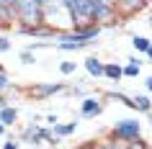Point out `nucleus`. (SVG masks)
I'll use <instances>...</instances> for the list:
<instances>
[{"mask_svg": "<svg viewBox=\"0 0 152 149\" xmlns=\"http://www.w3.org/2000/svg\"><path fill=\"white\" fill-rule=\"evenodd\" d=\"M106 136H111V139L121 141V144L137 141V139H142V121H139V116L119 118V121H113V124H111V129H108Z\"/></svg>", "mask_w": 152, "mask_h": 149, "instance_id": "nucleus-1", "label": "nucleus"}, {"mask_svg": "<svg viewBox=\"0 0 152 149\" xmlns=\"http://www.w3.org/2000/svg\"><path fill=\"white\" fill-rule=\"evenodd\" d=\"M16 23L39 26L44 23V0H21L16 13Z\"/></svg>", "mask_w": 152, "mask_h": 149, "instance_id": "nucleus-2", "label": "nucleus"}, {"mask_svg": "<svg viewBox=\"0 0 152 149\" xmlns=\"http://www.w3.org/2000/svg\"><path fill=\"white\" fill-rule=\"evenodd\" d=\"M67 13L72 18V28L85 23H96L93 21V0H64Z\"/></svg>", "mask_w": 152, "mask_h": 149, "instance_id": "nucleus-3", "label": "nucleus"}, {"mask_svg": "<svg viewBox=\"0 0 152 149\" xmlns=\"http://www.w3.org/2000/svg\"><path fill=\"white\" fill-rule=\"evenodd\" d=\"M49 136H52V126H41V124H34L31 121L26 129H21L18 141L21 144H28V147H44Z\"/></svg>", "mask_w": 152, "mask_h": 149, "instance_id": "nucleus-4", "label": "nucleus"}, {"mask_svg": "<svg viewBox=\"0 0 152 149\" xmlns=\"http://www.w3.org/2000/svg\"><path fill=\"white\" fill-rule=\"evenodd\" d=\"M106 110V98L103 95H85L80 100V105H77V116L83 118V121H96L101 113Z\"/></svg>", "mask_w": 152, "mask_h": 149, "instance_id": "nucleus-5", "label": "nucleus"}, {"mask_svg": "<svg viewBox=\"0 0 152 149\" xmlns=\"http://www.w3.org/2000/svg\"><path fill=\"white\" fill-rule=\"evenodd\" d=\"M67 90H70L67 82H34L26 90V95L34 98V100H49V98H54L59 93H67Z\"/></svg>", "mask_w": 152, "mask_h": 149, "instance_id": "nucleus-6", "label": "nucleus"}, {"mask_svg": "<svg viewBox=\"0 0 152 149\" xmlns=\"http://www.w3.org/2000/svg\"><path fill=\"white\" fill-rule=\"evenodd\" d=\"M13 33L16 36H31V39H57L59 31L52 28L47 23H39V26H23V23H16L13 26Z\"/></svg>", "mask_w": 152, "mask_h": 149, "instance_id": "nucleus-7", "label": "nucleus"}, {"mask_svg": "<svg viewBox=\"0 0 152 149\" xmlns=\"http://www.w3.org/2000/svg\"><path fill=\"white\" fill-rule=\"evenodd\" d=\"M83 70L88 75L90 80H103V70H106V62L103 59H98L96 54H88L83 59Z\"/></svg>", "mask_w": 152, "mask_h": 149, "instance_id": "nucleus-8", "label": "nucleus"}, {"mask_svg": "<svg viewBox=\"0 0 152 149\" xmlns=\"http://www.w3.org/2000/svg\"><path fill=\"white\" fill-rule=\"evenodd\" d=\"M147 3L150 0H116V10H119L121 18H129L134 13H139L142 8H147Z\"/></svg>", "mask_w": 152, "mask_h": 149, "instance_id": "nucleus-9", "label": "nucleus"}, {"mask_svg": "<svg viewBox=\"0 0 152 149\" xmlns=\"http://www.w3.org/2000/svg\"><path fill=\"white\" fill-rule=\"evenodd\" d=\"M142 75V59L139 54H129L124 62V80H137Z\"/></svg>", "mask_w": 152, "mask_h": 149, "instance_id": "nucleus-10", "label": "nucleus"}, {"mask_svg": "<svg viewBox=\"0 0 152 149\" xmlns=\"http://www.w3.org/2000/svg\"><path fill=\"white\" fill-rule=\"evenodd\" d=\"M103 80H108V82H113V85H119L121 80H124V64H121V62H106Z\"/></svg>", "mask_w": 152, "mask_h": 149, "instance_id": "nucleus-11", "label": "nucleus"}, {"mask_svg": "<svg viewBox=\"0 0 152 149\" xmlns=\"http://www.w3.org/2000/svg\"><path fill=\"white\" fill-rule=\"evenodd\" d=\"M77 126H80V118H72V121H64V124H54V126H52V131H54L57 136L67 139V136H72V134L77 131Z\"/></svg>", "mask_w": 152, "mask_h": 149, "instance_id": "nucleus-12", "label": "nucleus"}, {"mask_svg": "<svg viewBox=\"0 0 152 149\" xmlns=\"http://www.w3.org/2000/svg\"><path fill=\"white\" fill-rule=\"evenodd\" d=\"M0 124H5L8 129H13V126L18 124V108L10 103V105H5V108H0Z\"/></svg>", "mask_w": 152, "mask_h": 149, "instance_id": "nucleus-13", "label": "nucleus"}, {"mask_svg": "<svg viewBox=\"0 0 152 149\" xmlns=\"http://www.w3.org/2000/svg\"><path fill=\"white\" fill-rule=\"evenodd\" d=\"M134 98V113H142V116H147V113H152V100L150 95H132Z\"/></svg>", "mask_w": 152, "mask_h": 149, "instance_id": "nucleus-14", "label": "nucleus"}, {"mask_svg": "<svg viewBox=\"0 0 152 149\" xmlns=\"http://www.w3.org/2000/svg\"><path fill=\"white\" fill-rule=\"evenodd\" d=\"M103 98H106V100H116V103H121V105H126V108L134 110V98H132V95H126V93H116V90H108V93H103Z\"/></svg>", "mask_w": 152, "mask_h": 149, "instance_id": "nucleus-15", "label": "nucleus"}, {"mask_svg": "<svg viewBox=\"0 0 152 149\" xmlns=\"http://www.w3.org/2000/svg\"><path fill=\"white\" fill-rule=\"evenodd\" d=\"M152 47V39H147V36H142V33H134L132 36V49H134L137 54H147V49Z\"/></svg>", "mask_w": 152, "mask_h": 149, "instance_id": "nucleus-16", "label": "nucleus"}, {"mask_svg": "<svg viewBox=\"0 0 152 149\" xmlns=\"http://www.w3.org/2000/svg\"><path fill=\"white\" fill-rule=\"evenodd\" d=\"M13 26H16V21H13V16L8 13L5 3L0 0V28H13Z\"/></svg>", "mask_w": 152, "mask_h": 149, "instance_id": "nucleus-17", "label": "nucleus"}, {"mask_svg": "<svg viewBox=\"0 0 152 149\" xmlns=\"http://www.w3.org/2000/svg\"><path fill=\"white\" fill-rule=\"evenodd\" d=\"M75 72H77V62H72V59H62V62H59V75L72 77Z\"/></svg>", "mask_w": 152, "mask_h": 149, "instance_id": "nucleus-18", "label": "nucleus"}, {"mask_svg": "<svg viewBox=\"0 0 152 149\" xmlns=\"http://www.w3.org/2000/svg\"><path fill=\"white\" fill-rule=\"evenodd\" d=\"M18 62L26 64V67H31V64H36V52H28V49H21L18 52Z\"/></svg>", "mask_w": 152, "mask_h": 149, "instance_id": "nucleus-19", "label": "nucleus"}, {"mask_svg": "<svg viewBox=\"0 0 152 149\" xmlns=\"http://www.w3.org/2000/svg\"><path fill=\"white\" fill-rule=\"evenodd\" d=\"M10 87H13L10 75L5 72V67H0V93H10Z\"/></svg>", "mask_w": 152, "mask_h": 149, "instance_id": "nucleus-20", "label": "nucleus"}, {"mask_svg": "<svg viewBox=\"0 0 152 149\" xmlns=\"http://www.w3.org/2000/svg\"><path fill=\"white\" fill-rule=\"evenodd\" d=\"M8 52H13V41H10V36L0 33V54H8Z\"/></svg>", "mask_w": 152, "mask_h": 149, "instance_id": "nucleus-21", "label": "nucleus"}, {"mask_svg": "<svg viewBox=\"0 0 152 149\" xmlns=\"http://www.w3.org/2000/svg\"><path fill=\"white\" fill-rule=\"evenodd\" d=\"M67 93H70L72 98H80V100H83V98H85V95H88V93H85V87H83V85H70V90H67Z\"/></svg>", "mask_w": 152, "mask_h": 149, "instance_id": "nucleus-22", "label": "nucleus"}, {"mask_svg": "<svg viewBox=\"0 0 152 149\" xmlns=\"http://www.w3.org/2000/svg\"><path fill=\"white\" fill-rule=\"evenodd\" d=\"M3 3H5L8 13L13 16V21H16V13H18V3H21V0H3Z\"/></svg>", "mask_w": 152, "mask_h": 149, "instance_id": "nucleus-23", "label": "nucleus"}, {"mask_svg": "<svg viewBox=\"0 0 152 149\" xmlns=\"http://www.w3.org/2000/svg\"><path fill=\"white\" fill-rule=\"evenodd\" d=\"M0 149H21V141L13 139V136H8V139H5V144H3Z\"/></svg>", "mask_w": 152, "mask_h": 149, "instance_id": "nucleus-24", "label": "nucleus"}, {"mask_svg": "<svg viewBox=\"0 0 152 149\" xmlns=\"http://www.w3.org/2000/svg\"><path fill=\"white\" fill-rule=\"evenodd\" d=\"M44 121H47V126H54V124H59L57 113H47V116H44Z\"/></svg>", "mask_w": 152, "mask_h": 149, "instance_id": "nucleus-25", "label": "nucleus"}, {"mask_svg": "<svg viewBox=\"0 0 152 149\" xmlns=\"http://www.w3.org/2000/svg\"><path fill=\"white\" fill-rule=\"evenodd\" d=\"M144 90H147V95H152V75L144 77Z\"/></svg>", "mask_w": 152, "mask_h": 149, "instance_id": "nucleus-26", "label": "nucleus"}, {"mask_svg": "<svg viewBox=\"0 0 152 149\" xmlns=\"http://www.w3.org/2000/svg\"><path fill=\"white\" fill-rule=\"evenodd\" d=\"M5 105H10V98L8 93H0V108H5Z\"/></svg>", "mask_w": 152, "mask_h": 149, "instance_id": "nucleus-27", "label": "nucleus"}, {"mask_svg": "<svg viewBox=\"0 0 152 149\" xmlns=\"http://www.w3.org/2000/svg\"><path fill=\"white\" fill-rule=\"evenodd\" d=\"M3 136H8V126L5 124H0V139H3Z\"/></svg>", "mask_w": 152, "mask_h": 149, "instance_id": "nucleus-28", "label": "nucleus"}, {"mask_svg": "<svg viewBox=\"0 0 152 149\" xmlns=\"http://www.w3.org/2000/svg\"><path fill=\"white\" fill-rule=\"evenodd\" d=\"M144 59H147V62H152V47L147 49V54H144Z\"/></svg>", "mask_w": 152, "mask_h": 149, "instance_id": "nucleus-29", "label": "nucleus"}, {"mask_svg": "<svg viewBox=\"0 0 152 149\" xmlns=\"http://www.w3.org/2000/svg\"><path fill=\"white\" fill-rule=\"evenodd\" d=\"M144 23H147V26H150V28H152V10H150V13H147V21H144Z\"/></svg>", "mask_w": 152, "mask_h": 149, "instance_id": "nucleus-30", "label": "nucleus"}, {"mask_svg": "<svg viewBox=\"0 0 152 149\" xmlns=\"http://www.w3.org/2000/svg\"><path fill=\"white\" fill-rule=\"evenodd\" d=\"M147 126L152 129V113H147Z\"/></svg>", "mask_w": 152, "mask_h": 149, "instance_id": "nucleus-31", "label": "nucleus"}, {"mask_svg": "<svg viewBox=\"0 0 152 149\" xmlns=\"http://www.w3.org/2000/svg\"><path fill=\"white\" fill-rule=\"evenodd\" d=\"M70 149H88V144H80V147H70Z\"/></svg>", "mask_w": 152, "mask_h": 149, "instance_id": "nucleus-32", "label": "nucleus"}, {"mask_svg": "<svg viewBox=\"0 0 152 149\" xmlns=\"http://www.w3.org/2000/svg\"><path fill=\"white\" fill-rule=\"evenodd\" d=\"M150 149H152V144H150Z\"/></svg>", "mask_w": 152, "mask_h": 149, "instance_id": "nucleus-33", "label": "nucleus"}]
</instances>
